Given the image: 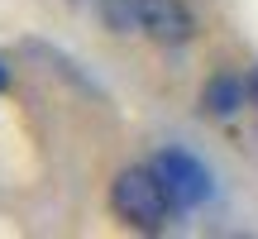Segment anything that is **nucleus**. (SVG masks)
I'll list each match as a JSON object with an SVG mask.
<instances>
[{
    "label": "nucleus",
    "instance_id": "3",
    "mask_svg": "<svg viewBox=\"0 0 258 239\" xmlns=\"http://www.w3.org/2000/svg\"><path fill=\"white\" fill-rule=\"evenodd\" d=\"M139 29L158 43H186L191 38V10L182 0H129Z\"/></svg>",
    "mask_w": 258,
    "mask_h": 239
},
{
    "label": "nucleus",
    "instance_id": "1",
    "mask_svg": "<svg viewBox=\"0 0 258 239\" xmlns=\"http://www.w3.org/2000/svg\"><path fill=\"white\" fill-rule=\"evenodd\" d=\"M110 206L134 230H163L177 201L167 192V182L158 177V167H124L110 187Z\"/></svg>",
    "mask_w": 258,
    "mask_h": 239
},
{
    "label": "nucleus",
    "instance_id": "4",
    "mask_svg": "<svg viewBox=\"0 0 258 239\" xmlns=\"http://www.w3.org/2000/svg\"><path fill=\"white\" fill-rule=\"evenodd\" d=\"M244 96H249V82H239V77H215V82L201 91V105L211 115H234L244 105Z\"/></svg>",
    "mask_w": 258,
    "mask_h": 239
},
{
    "label": "nucleus",
    "instance_id": "2",
    "mask_svg": "<svg viewBox=\"0 0 258 239\" xmlns=\"http://www.w3.org/2000/svg\"><path fill=\"white\" fill-rule=\"evenodd\" d=\"M153 167L167 182V192H172L177 206H201L206 196H211V172H206V163H196L182 148H163V153L153 158Z\"/></svg>",
    "mask_w": 258,
    "mask_h": 239
},
{
    "label": "nucleus",
    "instance_id": "6",
    "mask_svg": "<svg viewBox=\"0 0 258 239\" xmlns=\"http://www.w3.org/2000/svg\"><path fill=\"white\" fill-rule=\"evenodd\" d=\"M5 86H10V67L0 63V91H5Z\"/></svg>",
    "mask_w": 258,
    "mask_h": 239
},
{
    "label": "nucleus",
    "instance_id": "5",
    "mask_svg": "<svg viewBox=\"0 0 258 239\" xmlns=\"http://www.w3.org/2000/svg\"><path fill=\"white\" fill-rule=\"evenodd\" d=\"M244 82H249V101L258 105V67H253V72H249V77H244Z\"/></svg>",
    "mask_w": 258,
    "mask_h": 239
}]
</instances>
